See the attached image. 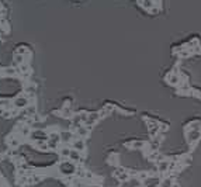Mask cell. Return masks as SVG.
<instances>
[{"instance_id": "5bb4252c", "label": "cell", "mask_w": 201, "mask_h": 187, "mask_svg": "<svg viewBox=\"0 0 201 187\" xmlns=\"http://www.w3.org/2000/svg\"><path fill=\"white\" fill-rule=\"evenodd\" d=\"M149 128H150V135H155L156 132H158V129H159V125L156 123H152V121H149Z\"/></svg>"}, {"instance_id": "30bf717a", "label": "cell", "mask_w": 201, "mask_h": 187, "mask_svg": "<svg viewBox=\"0 0 201 187\" xmlns=\"http://www.w3.org/2000/svg\"><path fill=\"white\" fill-rule=\"evenodd\" d=\"M76 132H78V135L80 136V138H83V136H86L87 134H89V128H84V127H78V129H76Z\"/></svg>"}, {"instance_id": "d6986e66", "label": "cell", "mask_w": 201, "mask_h": 187, "mask_svg": "<svg viewBox=\"0 0 201 187\" xmlns=\"http://www.w3.org/2000/svg\"><path fill=\"white\" fill-rule=\"evenodd\" d=\"M115 176H117L120 180H125V179L128 177V174L125 173V172H123V170H118L117 173H115Z\"/></svg>"}, {"instance_id": "ffe728a7", "label": "cell", "mask_w": 201, "mask_h": 187, "mask_svg": "<svg viewBox=\"0 0 201 187\" xmlns=\"http://www.w3.org/2000/svg\"><path fill=\"white\" fill-rule=\"evenodd\" d=\"M169 83L170 84H177L179 83V78H177V76H176V75H172V76H169Z\"/></svg>"}, {"instance_id": "5b68a950", "label": "cell", "mask_w": 201, "mask_h": 187, "mask_svg": "<svg viewBox=\"0 0 201 187\" xmlns=\"http://www.w3.org/2000/svg\"><path fill=\"white\" fill-rule=\"evenodd\" d=\"M160 179L159 177H148L146 180L143 181V184L146 187H158V186H160Z\"/></svg>"}, {"instance_id": "52a82bcc", "label": "cell", "mask_w": 201, "mask_h": 187, "mask_svg": "<svg viewBox=\"0 0 201 187\" xmlns=\"http://www.w3.org/2000/svg\"><path fill=\"white\" fill-rule=\"evenodd\" d=\"M59 135H61V141L62 142H71L73 139V134L71 131H62Z\"/></svg>"}, {"instance_id": "44dd1931", "label": "cell", "mask_w": 201, "mask_h": 187, "mask_svg": "<svg viewBox=\"0 0 201 187\" xmlns=\"http://www.w3.org/2000/svg\"><path fill=\"white\" fill-rule=\"evenodd\" d=\"M61 155L69 158V155H71V149H69V148H62V149H61Z\"/></svg>"}, {"instance_id": "277c9868", "label": "cell", "mask_w": 201, "mask_h": 187, "mask_svg": "<svg viewBox=\"0 0 201 187\" xmlns=\"http://www.w3.org/2000/svg\"><path fill=\"white\" fill-rule=\"evenodd\" d=\"M59 142H61V135H59V134H56V132H53V134H51V135H49V138H48L46 143H48V148L55 149L56 146H58Z\"/></svg>"}, {"instance_id": "603a6c76", "label": "cell", "mask_w": 201, "mask_h": 187, "mask_svg": "<svg viewBox=\"0 0 201 187\" xmlns=\"http://www.w3.org/2000/svg\"><path fill=\"white\" fill-rule=\"evenodd\" d=\"M188 128H190V129H195V131H198V129H200V124L197 123V121H194V123H191L190 125H188Z\"/></svg>"}, {"instance_id": "3957f363", "label": "cell", "mask_w": 201, "mask_h": 187, "mask_svg": "<svg viewBox=\"0 0 201 187\" xmlns=\"http://www.w3.org/2000/svg\"><path fill=\"white\" fill-rule=\"evenodd\" d=\"M59 170L62 172V174H72L75 173V166L72 165L71 162H62L59 165Z\"/></svg>"}, {"instance_id": "8fae6325", "label": "cell", "mask_w": 201, "mask_h": 187, "mask_svg": "<svg viewBox=\"0 0 201 187\" xmlns=\"http://www.w3.org/2000/svg\"><path fill=\"white\" fill-rule=\"evenodd\" d=\"M7 142H9V145H10V146H11V148H16V146H19V139H17V138H16V136L14 135H11L10 136V138H9V139H7Z\"/></svg>"}, {"instance_id": "6da1fadb", "label": "cell", "mask_w": 201, "mask_h": 187, "mask_svg": "<svg viewBox=\"0 0 201 187\" xmlns=\"http://www.w3.org/2000/svg\"><path fill=\"white\" fill-rule=\"evenodd\" d=\"M13 106L16 108H26L30 106V100L27 96H19L13 100Z\"/></svg>"}, {"instance_id": "484cf974", "label": "cell", "mask_w": 201, "mask_h": 187, "mask_svg": "<svg viewBox=\"0 0 201 187\" xmlns=\"http://www.w3.org/2000/svg\"><path fill=\"white\" fill-rule=\"evenodd\" d=\"M0 114H3V108L1 107H0Z\"/></svg>"}, {"instance_id": "d4e9b609", "label": "cell", "mask_w": 201, "mask_h": 187, "mask_svg": "<svg viewBox=\"0 0 201 187\" xmlns=\"http://www.w3.org/2000/svg\"><path fill=\"white\" fill-rule=\"evenodd\" d=\"M17 54H20V55H26V54H27L26 48H23V46H21V48H19V49H17Z\"/></svg>"}, {"instance_id": "4fadbf2b", "label": "cell", "mask_w": 201, "mask_h": 187, "mask_svg": "<svg viewBox=\"0 0 201 187\" xmlns=\"http://www.w3.org/2000/svg\"><path fill=\"white\" fill-rule=\"evenodd\" d=\"M139 3L142 4L145 9H152L153 7V0H139Z\"/></svg>"}, {"instance_id": "8992f818", "label": "cell", "mask_w": 201, "mask_h": 187, "mask_svg": "<svg viewBox=\"0 0 201 187\" xmlns=\"http://www.w3.org/2000/svg\"><path fill=\"white\" fill-rule=\"evenodd\" d=\"M100 114H98V113H91V114H89V116H87V120H86V125H87V127H90V125H93V124L96 123V121H97L98 118H100Z\"/></svg>"}, {"instance_id": "9c48e42d", "label": "cell", "mask_w": 201, "mask_h": 187, "mask_svg": "<svg viewBox=\"0 0 201 187\" xmlns=\"http://www.w3.org/2000/svg\"><path fill=\"white\" fill-rule=\"evenodd\" d=\"M69 159H72V161H75V162H79V161H80V152H79V151H76V149L71 151Z\"/></svg>"}, {"instance_id": "4316f807", "label": "cell", "mask_w": 201, "mask_h": 187, "mask_svg": "<svg viewBox=\"0 0 201 187\" xmlns=\"http://www.w3.org/2000/svg\"><path fill=\"white\" fill-rule=\"evenodd\" d=\"M0 13H1V11H0Z\"/></svg>"}, {"instance_id": "ac0fdd59", "label": "cell", "mask_w": 201, "mask_h": 187, "mask_svg": "<svg viewBox=\"0 0 201 187\" xmlns=\"http://www.w3.org/2000/svg\"><path fill=\"white\" fill-rule=\"evenodd\" d=\"M160 187H172V179L168 177V179H163L160 181Z\"/></svg>"}, {"instance_id": "7402d4cb", "label": "cell", "mask_w": 201, "mask_h": 187, "mask_svg": "<svg viewBox=\"0 0 201 187\" xmlns=\"http://www.w3.org/2000/svg\"><path fill=\"white\" fill-rule=\"evenodd\" d=\"M9 100L7 98H0V107L1 108H6V107H9Z\"/></svg>"}, {"instance_id": "cb8c5ba5", "label": "cell", "mask_w": 201, "mask_h": 187, "mask_svg": "<svg viewBox=\"0 0 201 187\" xmlns=\"http://www.w3.org/2000/svg\"><path fill=\"white\" fill-rule=\"evenodd\" d=\"M131 146H132V148H142V146H143V142H135V143H132Z\"/></svg>"}, {"instance_id": "e0dca14e", "label": "cell", "mask_w": 201, "mask_h": 187, "mask_svg": "<svg viewBox=\"0 0 201 187\" xmlns=\"http://www.w3.org/2000/svg\"><path fill=\"white\" fill-rule=\"evenodd\" d=\"M14 62H16V64H19V66L21 64H24V55L16 54V56H14Z\"/></svg>"}, {"instance_id": "2e32d148", "label": "cell", "mask_w": 201, "mask_h": 187, "mask_svg": "<svg viewBox=\"0 0 201 187\" xmlns=\"http://www.w3.org/2000/svg\"><path fill=\"white\" fill-rule=\"evenodd\" d=\"M17 72H20V71L14 69V68H6V69H4V75H7V76H14Z\"/></svg>"}, {"instance_id": "ba28073f", "label": "cell", "mask_w": 201, "mask_h": 187, "mask_svg": "<svg viewBox=\"0 0 201 187\" xmlns=\"http://www.w3.org/2000/svg\"><path fill=\"white\" fill-rule=\"evenodd\" d=\"M73 149H76V151H83L84 149V141L83 139H76V141H73Z\"/></svg>"}, {"instance_id": "7a4b0ae2", "label": "cell", "mask_w": 201, "mask_h": 187, "mask_svg": "<svg viewBox=\"0 0 201 187\" xmlns=\"http://www.w3.org/2000/svg\"><path fill=\"white\" fill-rule=\"evenodd\" d=\"M30 135H31L33 141H48V138H49V135L46 134L44 129H35Z\"/></svg>"}, {"instance_id": "7c38bea8", "label": "cell", "mask_w": 201, "mask_h": 187, "mask_svg": "<svg viewBox=\"0 0 201 187\" xmlns=\"http://www.w3.org/2000/svg\"><path fill=\"white\" fill-rule=\"evenodd\" d=\"M188 138H190V141H195V139H198V138H200V132H198V131H195V129H193V131H190V132H188Z\"/></svg>"}, {"instance_id": "9a60e30c", "label": "cell", "mask_w": 201, "mask_h": 187, "mask_svg": "<svg viewBox=\"0 0 201 187\" xmlns=\"http://www.w3.org/2000/svg\"><path fill=\"white\" fill-rule=\"evenodd\" d=\"M168 169H169V162L166 161L159 162V172H166Z\"/></svg>"}]
</instances>
